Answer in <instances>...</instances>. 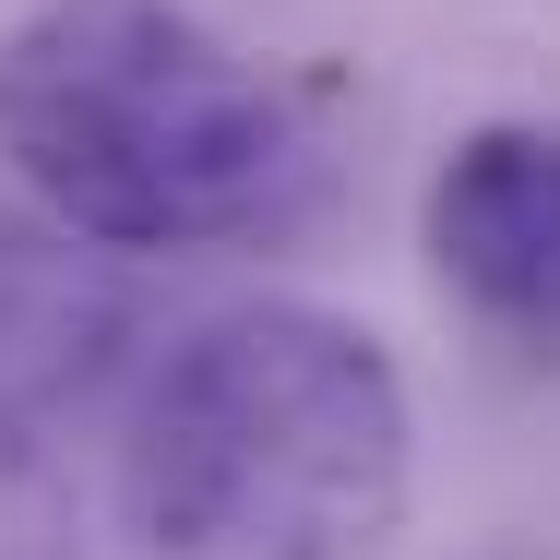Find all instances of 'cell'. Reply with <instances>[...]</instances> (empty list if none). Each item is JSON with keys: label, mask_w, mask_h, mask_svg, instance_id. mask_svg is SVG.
<instances>
[{"label": "cell", "mask_w": 560, "mask_h": 560, "mask_svg": "<svg viewBox=\"0 0 560 560\" xmlns=\"http://www.w3.org/2000/svg\"><path fill=\"white\" fill-rule=\"evenodd\" d=\"M0 560H84V525L36 453H0Z\"/></svg>", "instance_id": "obj_5"}, {"label": "cell", "mask_w": 560, "mask_h": 560, "mask_svg": "<svg viewBox=\"0 0 560 560\" xmlns=\"http://www.w3.org/2000/svg\"><path fill=\"white\" fill-rule=\"evenodd\" d=\"M418 513V394L323 299H238L119 418V525L155 560H382Z\"/></svg>", "instance_id": "obj_2"}, {"label": "cell", "mask_w": 560, "mask_h": 560, "mask_svg": "<svg viewBox=\"0 0 560 560\" xmlns=\"http://www.w3.org/2000/svg\"><path fill=\"white\" fill-rule=\"evenodd\" d=\"M0 167L84 250H250L323 203V131L191 0H36L0 36Z\"/></svg>", "instance_id": "obj_1"}, {"label": "cell", "mask_w": 560, "mask_h": 560, "mask_svg": "<svg viewBox=\"0 0 560 560\" xmlns=\"http://www.w3.org/2000/svg\"><path fill=\"white\" fill-rule=\"evenodd\" d=\"M418 250L489 346L560 370V131L477 119L418 191Z\"/></svg>", "instance_id": "obj_3"}, {"label": "cell", "mask_w": 560, "mask_h": 560, "mask_svg": "<svg viewBox=\"0 0 560 560\" xmlns=\"http://www.w3.org/2000/svg\"><path fill=\"white\" fill-rule=\"evenodd\" d=\"M119 346H131L119 262L36 203H0V453H36V430L108 382Z\"/></svg>", "instance_id": "obj_4"}]
</instances>
